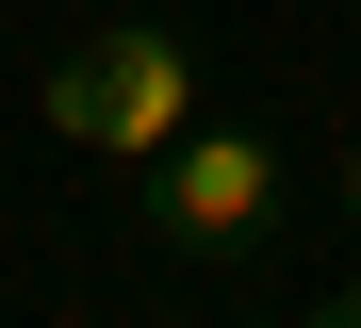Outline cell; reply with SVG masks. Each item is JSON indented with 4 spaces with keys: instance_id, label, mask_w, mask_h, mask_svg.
<instances>
[{
    "instance_id": "6da1fadb",
    "label": "cell",
    "mask_w": 361,
    "mask_h": 328,
    "mask_svg": "<svg viewBox=\"0 0 361 328\" xmlns=\"http://www.w3.org/2000/svg\"><path fill=\"white\" fill-rule=\"evenodd\" d=\"M197 49H180L164 17H99V33H66L49 49V83H33V115H49V148H82V164H164L180 131H197Z\"/></svg>"
},
{
    "instance_id": "277c9868",
    "label": "cell",
    "mask_w": 361,
    "mask_h": 328,
    "mask_svg": "<svg viewBox=\"0 0 361 328\" xmlns=\"http://www.w3.org/2000/svg\"><path fill=\"white\" fill-rule=\"evenodd\" d=\"M345 214H361V131H345Z\"/></svg>"
},
{
    "instance_id": "3957f363",
    "label": "cell",
    "mask_w": 361,
    "mask_h": 328,
    "mask_svg": "<svg viewBox=\"0 0 361 328\" xmlns=\"http://www.w3.org/2000/svg\"><path fill=\"white\" fill-rule=\"evenodd\" d=\"M312 328H361V279H345V296H312Z\"/></svg>"
},
{
    "instance_id": "7a4b0ae2",
    "label": "cell",
    "mask_w": 361,
    "mask_h": 328,
    "mask_svg": "<svg viewBox=\"0 0 361 328\" xmlns=\"http://www.w3.org/2000/svg\"><path fill=\"white\" fill-rule=\"evenodd\" d=\"M132 214H148L180 262H247V246L279 230V131H247V115H197L164 164H132Z\"/></svg>"
}]
</instances>
